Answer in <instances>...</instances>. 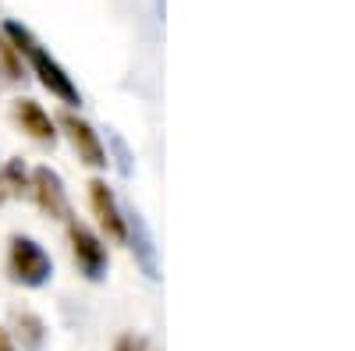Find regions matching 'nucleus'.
I'll return each mask as SVG.
<instances>
[{"label":"nucleus","mask_w":355,"mask_h":351,"mask_svg":"<svg viewBox=\"0 0 355 351\" xmlns=\"http://www.w3.org/2000/svg\"><path fill=\"white\" fill-rule=\"evenodd\" d=\"M4 36L15 43V50L21 53V61L33 68V75L40 78V85H43L50 96H57V100L68 103V107L82 103L78 85L71 82V75L64 71V64H61V61H53V57L43 50V43H40L33 33H28L25 25H18V21H4Z\"/></svg>","instance_id":"f257e3e1"},{"label":"nucleus","mask_w":355,"mask_h":351,"mask_svg":"<svg viewBox=\"0 0 355 351\" xmlns=\"http://www.w3.org/2000/svg\"><path fill=\"white\" fill-rule=\"evenodd\" d=\"M8 277L21 287H43L53 277V259L36 238L15 234L8 245Z\"/></svg>","instance_id":"f03ea898"},{"label":"nucleus","mask_w":355,"mask_h":351,"mask_svg":"<svg viewBox=\"0 0 355 351\" xmlns=\"http://www.w3.org/2000/svg\"><path fill=\"white\" fill-rule=\"evenodd\" d=\"M68 242H71V259H75L78 273L85 280H103L107 277V267H110L107 245L85 224H75V220H68Z\"/></svg>","instance_id":"7ed1b4c3"},{"label":"nucleus","mask_w":355,"mask_h":351,"mask_svg":"<svg viewBox=\"0 0 355 351\" xmlns=\"http://www.w3.org/2000/svg\"><path fill=\"white\" fill-rule=\"evenodd\" d=\"M57 128L64 132V138L71 142L75 156H78L85 167H107V150H103V138H100V132H96L93 125H89V121H82V117H75V114L68 110V114L57 117Z\"/></svg>","instance_id":"20e7f679"},{"label":"nucleus","mask_w":355,"mask_h":351,"mask_svg":"<svg viewBox=\"0 0 355 351\" xmlns=\"http://www.w3.org/2000/svg\"><path fill=\"white\" fill-rule=\"evenodd\" d=\"M28 195L36 199V206H40L46 217L61 220V224L71 220V202H68L64 181H61V174H57V170L36 167V170H33V185H28Z\"/></svg>","instance_id":"39448f33"},{"label":"nucleus","mask_w":355,"mask_h":351,"mask_svg":"<svg viewBox=\"0 0 355 351\" xmlns=\"http://www.w3.org/2000/svg\"><path fill=\"white\" fill-rule=\"evenodd\" d=\"M15 125L40 145H57V121L36 103V100H15L11 103Z\"/></svg>","instance_id":"423d86ee"},{"label":"nucleus","mask_w":355,"mask_h":351,"mask_svg":"<svg viewBox=\"0 0 355 351\" xmlns=\"http://www.w3.org/2000/svg\"><path fill=\"white\" fill-rule=\"evenodd\" d=\"M89 202H93V213H96L100 227L107 231V238L117 242V245L128 242L125 238V213H121V206H117L114 192L107 188V181H89Z\"/></svg>","instance_id":"0eeeda50"},{"label":"nucleus","mask_w":355,"mask_h":351,"mask_svg":"<svg viewBox=\"0 0 355 351\" xmlns=\"http://www.w3.org/2000/svg\"><path fill=\"white\" fill-rule=\"evenodd\" d=\"M125 238H132V252H135V262L142 267V273L157 280L160 277V267H157V245H153V234L146 227L142 213H125Z\"/></svg>","instance_id":"6e6552de"},{"label":"nucleus","mask_w":355,"mask_h":351,"mask_svg":"<svg viewBox=\"0 0 355 351\" xmlns=\"http://www.w3.org/2000/svg\"><path fill=\"white\" fill-rule=\"evenodd\" d=\"M11 327H15V337L21 344V351H43L46 344V323L33 312V309H15L11 312Z\"/></svg>","instance_id":"1a4fd4ad"},{"label":"nucleus","mask_w":355,"mask_h":351,"mask_svg":"<svg viewBox=\"0 0 355 351\" xmlns=\"http://www.w3.org/2000/svg\"><path fill=\"white\" fill-rule=\"evenodd\" d=\"M25 78V61H21V53L15 50V43L8 36H0V89L4 85H15Z\"/></svg>","instance_id":"9d476101"},{"label":"nucleus","mask_w":355,"mask_h":351,"mask_svg":"<svg viewBox=\"0 0 355 351\" xmlns=\"http://www.w3.org/2000/svg\"><path fill=\"white\" fill-rule=\"evenodd\" d=\"M4 185H8V195H28V185H33V174L25 170L21 156H11L8 167H4Z\"/></svg>","instance_id":"9b49d317"},{"label":"nucleus","mask_w":355,"mask_h":351,"mask_svg":"<svg viewBox=\"0 0 355 351\" xmlns=\"http://www.w3.org/2000/svg\"><path fill=\"white\" fill-rule=\"evenodd\" d=\"M114 351H153V348H150V341H146V337H135V334H125V337H117V344H114Z\"/></svg>","instance_id":"f8f14e48"},{"label":"nucleus","mask_w":355,"mask_h":351,"mask_svg":"<svg viewBox=\"0 0 355 351\" xmlns=\"http://www.w3.org/2000/svg\"><path fill=\"white\" fill-rule=\"evenodd\" d=\"M0 351H18V348H15V341H11V334H8L4 327H0Z\"/></svg>","instance_id":"ddd939ff"},{"label":"nucleus","mask_w":355,"mask_h":351,"mask_svg":"<svg viewBox=\"0 0 355 351\" xmlns=\"http://www.w3.org/2000/svg\"><path fill=\"white\" fill-rule=\"evenodd\" d=\"M4 199H8V185H4V174H0V206H4Z\"/></svg>","instance_id":"4468645a"}]
</instances>
